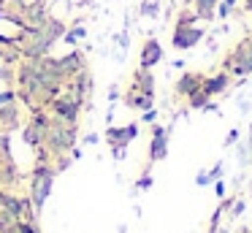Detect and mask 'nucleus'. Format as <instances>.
<instances>
[{"mask_svg": "<svg viewBox=\"0 0 252 233\" xmlns=\"http://www.w3.org/2000/svg\"><path fill=\"white\" fill-rule=\"evenodd\" d=\"M55 168L52 163H35L33 171H30V203H33V211L41 214L46 198L52 193V182H55Z\"/></svg>", "mask_w": 252, "mask_h": 233, "instance_id": "nucleus-1", "label": "nucleus"}, {"mask_svg": "<svg viewBox=\"0 0 252 233\" xmlns=\"http://www.w3.org/2000/svg\"><path fill=\"white\" fill-rule=\"evenodd\" d=\"M76 128L79 125H68V122H63V119L52 117L49 133H46V141H44V146L52 152V157L65 155V152H71L73 146H76Z\"/></svg>", "mask_w": 252, "mask_h": 233, "instance_id": "nucleus-2", "label": "nucleus"}, {"mask_svg": "<svg viewBox=\"0 0 252 233\" xmlns=\"http://www.w3.org/2000/svg\"><path fill=\"white\" fill-rule=\"evenodd\" d=\"M82 108H84V103L79 100V98L73 95V92H68L65 87H63V92L49 103V114H52V117L63 119V122H68V125H79Z\"/></svg>", "mask_w": 252, "mask_h": 233, "instance_id": "nucleus-3", "label": "nucleus"}, {"mask_svg": "<svg viewBox=\"0 0 252 233\" xmlns=\"http://www.w3.org/2000/svg\"><path fill=\"white\" fill-rule=\"evenodd\" d=\"M136 135H138V125L136 122L125 125V128H114V125H109V128H106V144L111 146V155H114L117 160H122L127 144H130Z\"/></svg>", "mask_w": 252, "mask_h": 233, "instance_id": "nucleus-4", "label": "nucleus"}, {"mask_svg": "<svg viewBox=\"0 0 252 233\" xmlns=\"http://www.w3.org/2000/svg\"><path fill=\"white\" fill-rule=\"evenodd\" d=\"M203 35H206V33L198 25H174L171 43H174V49H179V52H187V49L198 46V43L203 41Z\"/></svg>", "mask_w": 252, "mask_h": 233, "instance_id": "nucleus-5", "label": "nucleus"}, {"mask_svg": "<svg viewBox=\"0 0 252 233\" xmlns=\"http://www.w3.org/2000/svg\"><path fill=\"white\" fill-rule=\"evenodd\" d=\"M65 90L73 92V95L84 103V108H87L90 98H93V73H90V68H84V70H79L76 76H71V79L65 81Z\"/></svg>", "mask_w": 252, "mask_h": 233, "instance_id": "nucleus-6", "label": "nucleus"}, {"mask_svg": "<svg viewBox=\"0 0 252 233\" xmlns=\"http://www.w3.org/2000/svg\"><path fill=\"white\" fill-rule=\"evenodd\" d=\"M168 155V130L163 125L152 122V138H149V166L165 160Z\"/></svg>", "mask_w": 252, "mask_h": 233, "instance_id": "nucleus-7", "label": "nucleus"}, {"mask_svg": "<svg viewBox=\"0 0 252 233\" xmlns=\"http://www.w3.org/2000/svg\"><path fill=\"white\" fill-rule=\"evenodd\" d=\"M57 65H60V73L63 79H71V76H76L79 70L87 68V54H84V49H71L68 54H63V57H57Z\"/></svg>", "mask_w": 252, "mask_h": 233, "instance_id": "nucleus-8", "label": "nucleus"}, {"mask_svg": "<svg viewBox=\"0 0 252 233\" xmlns=\"http://www.w3.org/2000/svg\"><path fill=\"white\" fill-rule=\"evenodd\" d=\"M203 79H206V73H201V70H185V73L176 79V84H174L176 98H185L187 100V95H192L195 90L203 87Z\"/></svg>", "mask_w": 252, "mask_h": 233, "instance_id": "nucleus-9", "label": "nucleus"}, {"mask_svg": "<svg viewBox=\"0 0 252 233\" xmlns=\"http://www.w3.org/2000/svg\"><path fill=\"white\" fill-rule=\"evenodd\" d=\"M160 60H163V46H160V41H158V38H144L141 52H138V68H149V70H152Z\"/></svg>", "mask_w": 252, "mask_h": 233, "instance_id": "nucleus-10", "label": "nucleus"}, {"mask_svg": "<svg viewBox=\"0 0 252 233\" xmlns=\"http://www.w3.org/2000/svg\"><path fill=\"white\" fill-rule=\"evenodd\" d=\"M122 103L127 108H136V111H147V108H155V95H147L136 87H127L125 95H122Z\"/></svg>", "mask_w": 252, "mask_h": 233, "instance_id": "nucleus-11", "label": "nucleus"}, {"mask_svg": "<svg viewBox=\"0 0 252 233\" xmlns=\"http://www.w3.org/2000/svg\"><path fill=\"white\" fill-rule=\"evenodd\" d=\"M49 16H52V11L46 5V0H30L28 8H25V19H28L30 27H41Z\"/></svg>", "mask_w": 252, "mask_h": 233, "instance_id": "nucleus-12", "label": "nucleus"}, {"mask_svg": "<svg viewBox=\"0 0 252 233\" xmlns=\"http://www.w3.org/2000/svg\"><path fill=\"white\" fill-rule=\"evenodd\" d=\"M19 125H22V111H19V103H6V106H0V128L6 130V133H11V130H17Z\"/></svg>", "mask_w": 252, "mask_h": 233, "instance_id": "nucleus-13", "label": "nucleus"}, {"mask_svg": "<svg viewBox=\"0 0 252 233\" xmlns=\"http://www.w3.org/2000/svg\"><path fill=\"white\" fill-rule=\"evenodd\" d=\"M230 81H233V76H230V73H225V70H220V73L206 76V79H203V92H206L209 98L222 95V92L230 87Z\"/></svg>", "mask_w": 252, "mask_h": 233, "instance_id": "nucleus-14", "label": "nucleus"}, {"mask_svg": "<svg viewBox=\"0 0 252 233\" xmlns=\"http://www.w3.org/2000/svg\"><path fill=\"white\" fill-rule=\"evenodd\" d=\"M130 87L147 92V95H155V73L149 68H136L130 76Z\"/></svg>", "mask_w": 252, "mask_h": 233, "instance_id": "nucleus-15", "label": "nucleus"}, {"mask_svg": "<svg viewBox=\"0 0 252 233\" xmlns=\"http://www.w3.org/2000/svg\"><path fill=\"white\" fill-rule=\"evenodd\" d=\"M38 30H41V35H46V38H49V41H52V43H55V41H60V38H63V35H65V30H68V25H65V22H63V19H60V16H55V14H52V16H49V19H46V22H44V25H41V27H38Z\"/></svg>", "mask_w": 252, "mask_h": 233, "instance_id": "nucleus-16", "label": "nucleus"}, {"mask_svg": "<svg viewBox=\"0 0 252 233\" xmlns=\"http://www.w3.org/2000/svg\"><path fill=\"white\" fill-rule=\"evenodd\" d=\"M217 3L220 0H187V5H192V11L198 14V19H203V22H212L214 16V8H217Z\"/></svg>", "mask_w": 252, "mask_h": 233, "instance_id": "nucleus-17", "label": "nucleus"}, {"mask_svg": "<svg viewBox=\"0 0 252 233\" xmlns=\"http://www.w3.org/2000/svg\"><path fill=\"white\" fill-rule=\"evenodd\" d=\"M30 0H0V19H6L11 14H25Z\"/></svg>", "mask_w": 252, "mask_h": 233, "instance_id": "nucleus-18", "label": "nucleus"}, {"mask_svg": "<svg viewBox=\"0 0 252 233\" xmlns=\"http://www.w3.org/2000/svg\"><path fill=\"white\" fill-rule=\"evenodd\" d=\"M82 38H87V27L79 25V22H73V27H68V30H65L63 41H65V43H79Z\"/></svg>", "mask_w": 252, "mask_h": 233, "instance_id": "nucleus-19", "label": "nucleus"}, {"mask_svg": "<svg viewBox=\"0 0 252 233\" xmlns=\"http://www.w3.org/2000/svg\"><path fill=\"white\" fill-rule=\"evenodd\" d=\"M209 100H212V98L203 92V87H201V90H195L192 95H187V106H190V108H206Z\"/></svg>", "mask_w": 252, "mask_h": 233, "instance_id": "nucleus-20", "label": "nucleus"}, {"mask_svg": "<svg viewBox=\"0 0 252 233\" xmlns=\"http://www.w3.org/2000/svg\"><path fill=\"white\" fill-rule=\"evenodd\" d=\"M195 22H198V14L192 8H187V5L176 14V25H195Z\"/></svg>", "mask_w": 252, "mask_h": 233, "instance_id": "nucleus-21", "label": "nucleus"}, {"mask_svg": "<svg viewBox=\"0 0 252 233\" xmlns=\"http://www.w3.org/2000/svg\"><path fill=\"white\" fill-rule=\"evenodd\" d=\"M0 81L14 84V81H17V68H14V65H3V68H0Z\"/></svg>", "mask_w": 252, "mask_h": 233, "instance_id": "nucleus-22", "label": "nucleus"}, {"mask_svg": "<svg viewBox=\"0 0 252 233\" xmlns=\"http://www.w3.org/2000/svg\"><path fill=\"white\" fill-rule=\"evenodd\" d=\"M52 160H55V166H52V168H55V173H63L68 166H71V157H68V152H65V155H55Z\"/></svg>", "mask_w": 252, "mask_h": 233, "instance_id": "nucleus-23", "label": "nucleus"}, {"mask_svg": "<svg viewBox=\"0 0 252 233\" xmlns=\"http://www.w3.org/2000/svg\"><path fill=\"white\" fill-rule=\"evenodd\" d=\"M149 168H152V166H147V168H144V173L138 176L136 190H149V187H152V173H149Z\"/></svg>", "mask_w": 252, "mask_h": 233, "instance_id": "nucleus-24", "label": "nucleus"}, {"mask_svg": "<svg viewBox=\"0 0 252 233\" xmlns=\"http://www.w3.org/2000/svg\"><path fill=\"white\" fill-rule=\"evenodd\" d=\"M158 11H160L158 0H144L141 3V14L144 16H158Z\"/></svg>", "mask_w": 252, "mask_h": 233, "instance_id": "nucleus-25", "label": "nucleus"}, {"mask_svg": "<svg viewBox=\"0 0 252 233\" xmlns=\"http://www.w3.org/2000/svg\"><path fill=\"white\" fill-rule=\"evenodd\" d=\"M230 11H233V0H222V3H217L214 14L217 16H230Z\"/></svg>", "mask_w": 252, "mask_h": 233, "instance_id": "nucleus-26", "label": "nucleus"}, {"mask_svg": "<svg viewBox=\"0 0 252 233\" xmlns=\"http://www.w3.org/2000/svg\"><path fill=\"white\" fill-rule=\"evenodd\" d=\"M14 100H17V90H3V92H0V106L14 103Z\"/></svg>", "mask_w": 252, "mask_h": 233, "instance_id": "nucleus-27", "label": "nucleus"}, {"mask_svg": "<svg viewBox=\"0 0 252 233\" xmlns=\"http://www.w3.org/2000/svg\"><path fill=\"white\" fill-rule=\"evenodd\" d=\"M155 119H158V111H155V108H147V111H141V122H149V125H152Z\"/></svg>", "mask_w": 252, "mask_h": 233, "instance_id": "nucleus-28", "label": "nucleus"}, {"mask_svg": "<svg viewBox=\"0 0 252 233\" xmlns=\"http://www.w3.org/2000/svg\"><path fill=\"white\" fill-rule=\"evenodd\" d=\"M241 211H244V200L236 198V200H233V206H230V217H239Z\"/></svg>", "mask_w": 252, "mask_h": 233, "instance_id": "nucleus-29", "label": "nucleus"}, {"mask_svg": "<svg viewBox=\"0 0 252 233\" xmlns=\"http://www.w3.org/2000/svg\"><path fill=\"white\" fill-rule=\"evenodd\" d=\"M195 182L201 184V187H203V184H209V182H212V176H209V171H201V173L195 176Z\"/></svg>", "mask_w": 252, "mask_h": 233, "instance_id": "nucleus-30", "label": "nucleus"}, {"mask_svg": "<svg viewBox=\"0 0 252 233\" xmlns=\"http://www.w3.org/2000/svg\"><path fill=\"white\" fill-rule=\"evenodd\" d=\"M220 173H222V163H217V166H214L212 171H209V176H212V182H217V179H220Z\"/></svg>", "mask_w": 252, "mask_h": 233, "instance_id": "nucleus-31", "label": "nucleus"}, {"mask_svg": "<svg viewBox=\"0 0 252 233\" xmlns=\"http://www.w3.org/2000/svg\"><path fill=\"white\" fill-rule=\"evenodd\" d=\"M214 193H217V198H225V182H214Z\"/></svg>", "mask_w": 252, "mask_h": 233, "instance_id": "nucleus-32", "label": "nucleus"}, {"mask_svg": "<svg viewBox=\"0 0 252 233\" xmlns=\"http://www.w3.org/2000/svg\"><path fill=\"white\" fill-rule=\"evenodd\" d=\"M241 11H244V14H252V0H241Z\"/></svg>", "mask_w": 252, "mask_h": 233, "instance_id": "nucleus-33", "label": "nucleus"}, {"mask_svg": "<svg viewBox=\"0 0 252 233\" xmlns=\"http://www.w3.org/2000/svg\"><path fill=\"white\" fill-rule=\"evenodd\" d=\"M236 135H239V133H236V130H230V133H228V138H225V144H233V141H236Z\"/></svg>", "mask_w": 252, "mask_h": 233, "instance_id": "nucleus-34", "label": "nucleus"}, {"mask_svg": "<svg viewBox=\"0 0 252 233\" xmlns=\"http://www.w3.org/2000/svg\"><path fill=\"white\" fill-rule=\"evenodd\" d=\"M239 233H252V231H250V228H241V231H239Z\"/></svg>", "mask_w": 252, "mask_h": 233, "instance_id": "nucleus-35", "label": "nucleus"}, {"mask_svg": "<svg viewBox=\"0 0 252 233\" xmlns=\"http://www.w3.org/2000/svg\"><path fill=\"white\" fill-rule=\"evenodd\" d=\"M250 46H252V33H250Z\"/></svg>", "mask_w": 252, "mask_h": 233, "instance_id": "nucleus-36", "label": "nucleus"}, {"mask_svg": "<svg viewBox=\"0 0 252 233\" xmlns=\"http://www.w3.org/2000/svg\"><path fill=\"white\" fill-rule=\"evenodd\" d=\"M0 133H3V128H0Z\"/></svg>", "mask_w": 252, "mask_h": 233, "instance_id": "nucleus-37", "label": "nucleus"}]
</instances>
